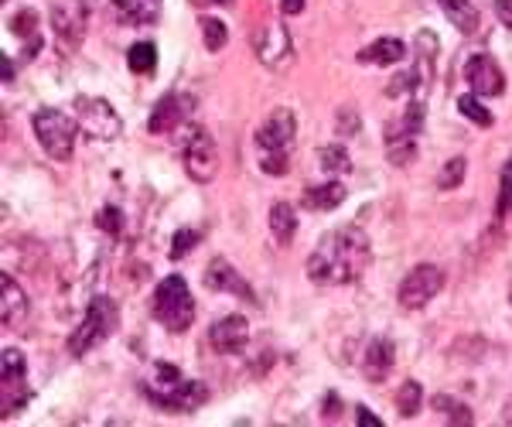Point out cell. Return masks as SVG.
Instances as JSON below:
<instances>
[{"instance_id":"7","label":"cell","mask_w":512,"mask_h":427,"mask_svg":"<svg viewBox=\"0 0 512 427\" xmlns=\"http://www.w3.org/2000/svg\"><path fill=\"white\" fill-rule=\"evenodd\" d=\"M120 325V311H117V301L106 298V294H99V298L89 301L86 315H82L79 328L72 332L69 339V352L72 356H86L89 349L99 346V342H106L113 332H117Z\"/></svg>"},{"instance_id":"23","label":"cell","mask_w":512,"mask_h":427,"mask_svg":"<svg viewBox=\"0 0 512 427\" xmlns=\"http://www.w3.org/2000/svg\"><path fill=\"white\" fill-rule=\"evenodd\" d=\"M110 7L120 24H151L158 18V7L147 0H110Z\"/></svg>"},{"instance_id":"22","label":"cell","mask_w":512,"mask_h":427,"mask_svg":"<svg viewBox=\"0 0 512 427\" xmlns=\"http://www.w3.org/2000/svg\"><path fill=\"white\" fill-rule=\"evenodd\" d=\"M270 233H274V240L280 246H291L294 243V233H297V212L291 202H274V209H270Z\"/></svg>"},{"instance_id":"17","label":"cell","mask_w":512,"mask_h":427,"mask_svg":"<svg viewBox=\"0 0 512 427\" xmlns=\"http://www.w3.org/2000/svg\"><path fill=\"white\" fill-rule=\"evenodd\" d=\"M205 287H209V291H219V294H236V298L250 301V305L256 301L253 287L246 284V277L239 274L226 257H216L209 267H205Z\"/></svg>"},{"instance_id":"35","label":"cell","mask_w":512,"mask_h":427,"mask_svg":"<svg viewBox=\"0 0 512 427\" xmlns=\"http://www.w3.org/2000/svg\"><path fill=\"white\" fill-rule=\"evenodd\" d=\"M434 407H437V410H444V414H448L451 421L472 424V410L461 407V404H454V400H451V397H444V393H441V397H434Z\"/></svg>"},{"instance_id":"15","label":"cell","mask_w":512,"mask_h":427,"mask_svg":"<svg viewBox=\"0 0 512 427\" xmlns=\"http://www.w3.org/2000/svg\"><path fill=\"white\" fill-rule=\"evenodd\" d=\"M465 79H468V86H472V93L478 96V100H489V96L506 93V76H502L499 62L485 52L472 55V59L465 62Z\"/></svg>"},{"instance_id":"43","label":"cell","mask_w":512,"mask_h":427,"mask_svg":"<svg viewBox=\"0 0 512 427\" xmlns=\"http://www.w3.org/2000/svg\"><path fill=\"white\" fill-rule=\"evenodd\" d=\"M509 305H512V284H509Z\"/></svg>"},{"instance_id":"24","label":"cell","mask_w":512,"mask_h":427,"mask_svg":"<svg viewBox=\"0 0 512 427\" xmlns=\"http://www.w3.org/2000/svg\"><path fill=\"white\" fill-rule=\"evenodd\" d=\"M437 4L444 7L448 21L461 31V35H472V31H478V21L482 18H478L475 4H468V0H437Z\"/></svg>"},{"instance_id":"31","label":"cell","mask_w":512,"mask_h":427,"mask_svg":"<svg viewBox=\"0 0 512 427\" xmlns=\"http://www.w3.org/2000/svg\"><path fill=\"white\" fill-rule=\"evenodd\" d=\"M465 171H468V161L458 154V158H451L441 168V175H437V188H441V192H451V188H458L461 182H465Z\"/></svg>"},{"instance_id":"8","label":"cell","mask_w":512,"mask_h":427,"mask_svg":"<svg viewBox=\"0 0 512 427\" xmlns=\"http://www.w3.org/2000/svg\"><path fill=\"white\" fill-rule=\"evenodd\" d=\"M181 161H185V171L188 178L198 185L212 182L219 175V151H216V141L212 134L202 127V123H185L181 127Z\"/></svg>"},{"instance_id":"18","label":"cell","mask_w":512,"mask_h":427,"mask_svg":"<svg viewBox=\"0 0 512 427\" xmlns=\"http://www.w3.org/2000/svg\"><path fill=\"white\" fill-rule=\"evenodd\" d=\"M393 366H396L393 339H386V335H376V339L366 346V356H362V373H366L369 383H383L386 376L393 373Z\"/></svg>"},{"instance_id":"13","label":"cell","mask_w":512,"mask_h":427,"mask_svg":"<svg viewBox=\"0 0 512 427\" xmlns=\"http://www.w3.org/2000/svg\"><path fill=\"white\" fill-rule=\"evenodd\" d=\"M24 376H28V359H24L21 349H4V366H0V387H4V404H0V410H4V417H11L14 410L28 404L31 393L24 390Z\"/></svg>"},{"instance_id":"33","label":"cell","mask_w":512,"mask_h":427,"mask_svg":"<svg viewBox=\"0 0 512 427\" xmlns=\"http://www.w3.org/2000/svg\"><path fill=\"white\" fill-rule=\"evenodd\" d=\"M198 246V229H178L171 240V260H181L185 253H192Z\"/></svg>"},{"instance_id":"41","label":"cell","mask_w":512,"mask_h":427,"mask_svg":"<svg viewBox=\"0 0 512 427\" xmlns=\"http://www.w3.org/2000/svg\"><path fill=\"white\" fill-rule=\"evenodd\" d=\"M195 7H212V4H229V0H192Z\"/></svg>"},{"instance_id":"30","label":"cell","mask_w":512,"mask_h":427,"mask_svg":"<svg viewBox=\"0 0 512 427\" xmlns=\"http://www.w3.org/2000/svg\"><path fill=\"white\" fill-rule=\"evenodd\" d=\"M202 38H205V48H209V52H222V48H226V41H229V28L226 24H222L219 18H209V14H205L202 21Z\"/></svg>"},{"instance_id":"2","label":"cell","mask_w":512,"mask_h":427,"mask_svg":"<svg viewBox=\"0 0 512 427\" xmlns=\"http://www.w3.org/2000/svg\"><path fill=\"white\" fill-rule=\"evenodd\" d=\"M144 393L154 407L168 410V414H192L209 400V387L188 380L175 363H154L144 380Z\"/></svg>"},{"instance_id":"40","label":"cell","mask_w":512,"mask_h":427,"mask_svg":"<svg viewBox=\"0 0 512 427\" xmlns=\"http://www.w3.org/2000/svg\"><path fill=\"white\" fill-rule=\"evenodd\" d=\"M328 414H338V397H335V393H328Z\"/></svg>"},{"instance_id":"37","label":"cell","mask_w":512,"mask_h":427,"mask_svg":"<svg viewBox=\"0 0 512 427\" xmlns=\"http://www.w3.org/2000/svg\"><path fill=\"white\" fill-rule=\"evenodd\" d=\"M495 14H499V21L506 24V28H512V0H492Z\"/></svg>"},{"instance_id":"26","label":"cell","mask_w":512,"mask_h":427,"mask_svg":"<svg viewBox=\"0 0 512 427\" xmlns=\"http://www.w3.org/2000/svg\"><path fill=\"white\" fill-rule=\"evenodd\" d=\"M127 65L137 76H151L154 65H158V48H154V41H137V45H130Z\"/></svg>"},{"instance_id":"9","label":"cell","mask_w":512,"mask_h":427,"mask_svg":"<svg viewBox=\"0 0 512 427\" xmlns=\"http://www.w3.org/2000/svg\"><path fill=\"white\" fill-rule=\"evenodd\" d=\"M93 11H96V0H52L48 24H52L55 38H59L65 52H76L82 41H86Z\"/></svg>"},{"instance_id":"25","label":"cell","mask_w":512,"mask_h":427,"mask_svg":"<svg viewBox=\"0 0 512 427\" xmlns=\"http://www.w3.org/2000/svg\"><path fill=\"white\" fill-rule=\"evenodd\" d=\"M11 31H14V35H18V38L28 41V59H31V55H35L38 48H41V35H38V11H35V7H24V11L14 14V18H11Z\"/></svg>"},{"instance_id":"6","label":"cell","mask_w":512,"mask_h":427,"mask_svg":"<svg viewBox=\"0 0 512 427\" xmlns=\"http://www.w3.org/2000/svg\"><path fill=\"white\" fill-rule=\"evenodd\" d=\"M31 127H35V137L48 158L52 161L72 158V151H76V134H79L76 117L55 110V106H41L35 117H31Z\"/></svg>"},{"instance_id":"5","label":"cell","mask_w":512,"mask_h":427,"mask_svg":"<svg viewBox=\"0 0 512 427\" xmlns=\"http://www.w3.org/2000/svg\"><path fill=\"white\" fill-rule=\"evenodd\" d=\"M420 134H424V100H410L400 117L386 123V158L393 168H407L417 161Z\"/></svg>"},{"instance_id":"10","label":"cell","mask_w":512,"mask_h":427,"mask_svg":"<svg viewBox=\"0 0 512 427\" xmlns=\"http://www.w3.org/2000/svg\"><path fill=\"white\" fill-rule=\"evenodd\" d=\"M72 117H76L79 130L89 137V141H113V137H120V130H123L120 113L113 110V103L103 100V96H76Z\"/></svg>"},{"instance_id":"39","label":"cell","mask_w":512,"mask_h":427,"mask_svg":"<svg viewBox=\"0 0 512 427\" xmlns=\"http://www.w3.org/2000/svg\"><path fill=\"white\" fill-rule=\"evenodd\" d=\"M280 11H284V14H301L304 0H280Z\"/></svg>"},{"instance_id":"11","label":"cell","mask_w":512,"mask_h":427,"mask_svg":"<svg viewBox=\"0 0 512 427\" xmlns=\"http://www.w3.org/2000/svg\"><path fill=\"white\" fill-rule=\"evenodd\" d=\"M253 52H256V59L267 65V69H287L294 59L291 31H287L277 18L260 21L253 31Z\"/></svg>"},{"instance_id":"19","label":"cell","mask_w":512,"mask_h":427,"mask_svg":"<svg viewBox=\"0 0 512 427\" xmlns=\"http://www.w3.org/2000/svg\"><path fill=\"white\" fill-rule=\"evenodd\" d=\"M0 318L7 328L21 325L28 318V294L21 291V284L11 274L0 277Z\"/></svg>"},{"instance_id":"12","label":"cell","mask_w":512,"mask_h":427,"mask_svg":"<svg viewBox=\"0 0 512 427\" xmlns=\"http://www.w3.org/2000/svg\"><path fill=\"white\" fill-rule=\"evenodd\" d=\"M441 287H444V270L441 267H437V264H417L400 281L396 298H400V305L407 311H420V308L431 305L437 294H441Z\"/></svg>"},{"instance_id":"16","label":"cell","mask_w":512,"mask_h":427,"mask_svg":"<svg viewBox=\"0 0 512 427\" xmlns=\"http://www.w3.org/2000/svg\"><path fill=\"white\" fill-rule=\"evenodd\" d=\"M246 342H250V322L243 315H226L209 328V346L219 356H236L246 349Z\"/></svg>"},{"instance_id":"21","label":"cell","mask_w":512,"mask_h":427,"mask_svg":"<svg viewBox=\"0 0 512 427\" xmlns=\"http://www.w3.org/2000/svg\"><path fill=\"white\" fill-rule=\"evenodd\" d=\"M304 209L311 212H332L338 205L345 202V185L342 182H321V185H311L304 188Z\"/></svg>"},{"instance_id":"34","label":"cell","mask_w":512,"mask_h":427,"mask_svg":"<svg viewBox=\"0 0 512 427\" xmlns=\"http://www.w3.org/2000/svg\"><path fill=\"white\" fill-rule=\"evenodd\" d=\"M335 130H338V137H355V134H359V110H355V106H342V110H338Z\"/></svg>"},{"instance_id":"3","label":"cell","mask_w":512,"mask_h":427,"mask_svg":"<svg viewBox=\"0 0 512 427\" xmlns=\"http://www.w3.org/2000/svg\"><path fill=\"white\" fill-rule=\"evenodd\" d=\"M297 141V117L294 110L280 106V110L270 113L267 120L256 130V147H260V168L267 175L280 178L287 171V161H291V147Z\"/></svg>"},{"instance_id":"42","label":"cell","mask_w":512,"mask_h":427,"mask_svg":"<svg viewBox=\"0 0 512 427\" xmlns=\"http://www.w3.org/2000/svg\"><path fill=\"white\" fill-rule=\"evenodd\" d=\"M147 4H154V7H158V4H161V0H147Z\"/></svg>"},{"instance_id":"38","label":"cell","mask_w":512,"mask_h":427,"mask_svg":"<svg viewBox=\"0 0 512 427\" xmlns=\"http://www.w3.org/2000/svg\"><path fill=\"white\" fill-rule=\"evenodd\" d=\"M355 421H359V424H369V427H383V421H379V417H376L369 407H355Z\"/></svg>"},{"instance_id":"1","label":"cell","mask_w":512,"mask_h":427,"mask_svg":"<svg viewBox=\"0 0 512 427\" xmlns=\"http://www.w3.org/2000/svg\"><path fill=\"white\" fill-rule=\"evenodd\" d=\"M373 260L369 236L359 226H338L321 236V243L308 257V277L321 287H345L366 274Z\"/></svg>"},{"instance_id":"28","label":"cell","mask_w":512,"mask_h":427,"mask_svg":"<svg viewBox=\"0 0 512 427\" xmlns=\"http://www.w3.org/2000/svg\"><path fill=\"white\" fill-rule=\"evenodd\" d=\"M318 161H321V168H325L328 175H349V171H352L349 147H342V144L321 147V151H318Z\"/></svg>"},{"instance_id":"44","label":"cell","mask_w":512,"mask_h":427,"mask_svg":"<svg viewBox=\"0 0 512 427\" xmlns=\"http://www.w3.org/2000/svg\"><path fill=\"white\" fill-rule=\"evenodd\" d=\"M509 417H512V404H509Z\"/></svg>"},{"instance_id":"36","label":"cell","mask_w":512,"mask_h":427,"mask_svg":"<svg viewBox=\"0 0 512 427\" xmlns=\"http://www.w3.org/2000/svg\"><path fill=\"white\" fill-rule=\"evenodd\" d=\"M499 212H512V158L506 161L499 178Z\"/></svg>"},{"instance_id":"20","label":"cell","mask_w":512,"mask_h":427,"mask_svg":"<svg viewBox=\"0 0 512 427\" xmlns=\"http://www.w3.org/2000/svg\"><path fill=\"white\" fill-rule=\"evenodd\" d=\"M407 59V45L400 38H376L373 45H366L359 52L362 65H396Z\"/></svg>"},{"instance_id":"4","label":"cell","mask_w":512,"mask_h":427,"mask_svg":"<svg viewBox=\"0 0 512 427\" xmlns=\"http://www.w3.org/2000/svg\"><path fill=\"white\" fill-rule=\"evenodd\" d=\"M151 315L154 322L164 325L168 332H188L195 322V298L188 291L185 277L168 274L164 281L154 287V298H151Z\"/></svg>"},{"instance_id":"32","label":"cell","mask_w":512,"mask_h":427,"mask_svg":"<svg viewBox=\"0 0 512 427\" xmlns=\"http://www.w3.org/2000/svg\"><path fill=\"white\" fill-rule=\"evenodd\" d=\"M96 226L103 229L106 236H120L123 233V212L117 205H103V209L96 212Z\"/></svg>"},{"instance_id":"29","label":"cell","mask_w":512,"mask_h":427,"mask_svg":"<svg viewBox=\"0 0 512 427\" xmlns=\"http://www.w3.org/2000/svg\"><path fill=\"white\" fill-rule=\"evenodd\" d=\"M458 113L461 117H468L475 123V127H492L495 117H492V110L485 106L482 100H478L475 93H465V96H458Z\"/></svg>"},{"instance_id":"14","label":"cell","mask_w":512,"mask_h":427,"mask_svg":"<svg viewBox=\"0 0 512 427\" xmlns=\"http://www.w3.org/2000/svg\"><path fill=\"white\" fill-rule=\"evenodd\" d=\"M192 113H195V100L188 93H164L158 106L151 110L147 130L151 134H171V130H181L185 123H192Z\"/></svg>"},{"instance_id":"27","label":"cell","mask_w":512,"mask_h":427,"mask_svg":"<svg viewBox=\"0 0 512 427\" xmlns=\"http://www.w3.org/2000/svg\"><path fill=\"white\" fill-rule=\"evenodd\" d=\"M396 410H400V417H417L424 410V387L417 380H407L396 390Z\"/></svg>"}]
</instances>
